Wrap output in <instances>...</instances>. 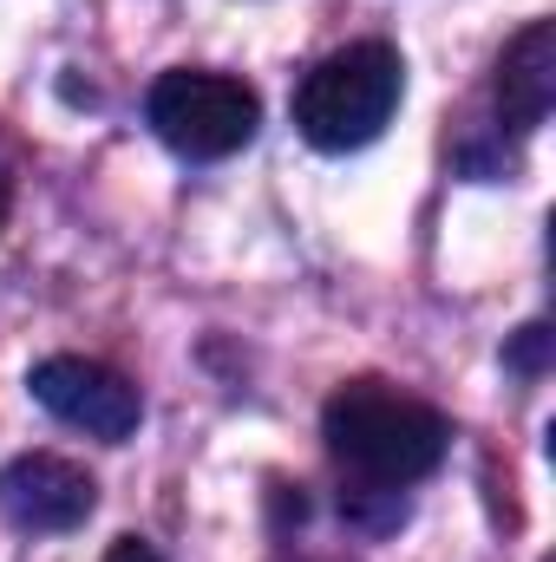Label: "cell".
Segmentation results:
<instances>
[{
	"instance_id": "cell-1",
	"label": "cell",
	"mask_w": 556,
	"mask_h": 562,
	"mask_svg": "<svg viewBox=\"0 0 556 562\" xmlns=\"http://www.w3.org/2000/svg\"><path fill=\"white\" fill-rule=\"evenodd\" d=\"M321 438H327L334 464H347L360 484L400 491V484H419L425 471H438V458L452 445V425L438 419L425 400L400 393V386L354 380V386H341L327 400Z\"/></svg>"
},
{
	"instance_id": "cell-2",
	"label": "cell",
	"mask_w": 556,
	"mask_h": 562,
	"mask_svg": "<svg viewBox=\"0 0 556 562\" xmlns=\"http://www.w3.org/2000/svg\"><path fill=\"white\" fill-rule=\"evenodd\" d=\"M400 86H407V66L387 40H360V46H341L327 53L301 92H294V125L314 150H360L387 132V119L400 112Z\"/></svg>"
},
{
	"instance_id": "cell-3",
	"label": "cell",
	"mask_w": 556,
	"mask_h": 562,
	"mask_svg": "<svg viewBox=\"0 0 556 562\" xmlns=\"http://www.w3.org/2000/svg\"><path fill=\"white\" fill-rule=\"evenodd\" d=\"M144 119H151V132L170 144L177 157L210 164V157H230V150H243V144L256 138L263 99H256L243 79H230V72L177 66V72H164V79L151 86Z\"/></svg>"
},
{
	"instance_id": "cell-4",
	"label": "cell",
	"mask_w": 556,
	"mask_h": 562,
	"mask_svg": "<svg viewBox=\"0 0 556 562\" xmlns=\"http://www.w3.org/2000/svg\"><path fill=\"white\" fill-rule=\"evenodd\" d=\"M26 393H33L53 419L79 425V431H92V438H105V445H125L144 419L138 386H132L125 373L99 367V360H79V353L40 360V367L26 373Z\"/></svg>"
},
{
	"instance_id": "cell-5",
	"label": "cell",
	"mask_w": 556,
	"mask_h": 562,
	"mask_svg": "<svg viewBox=\"0 0 556 562\" xmlns=\"http://www.w3.org/2000/svg\"><path fill=\"white\" fill-rule=\"evenodd\" d=\"M99 484L59 451H20L0 471V517L26 537H66L92 517Z\"/></svg>"
},
{
	"instance_id": "cell-6",
	"label": "cell",
	"mask_w": 556,
	"mask_h": 562,
	"mask_svg": "<svg viewBox=\"0 0 556 562\" xmlns=\"http://www.w3.org/2000/svg\"><path fill=\"white\" fill-rule=\"evenodd\" d=\"M556 105V20H531L498 59V112L511 132H537Z\"/></svg>"
},
{
	"instance_id": "cell-7",
	"label": "cell",
	"mask_w": 556,
	"mask_h": 562,
	"mask_svg": "<svg viewBox=\"0 0 556 562\" xmlns=\"http://www.w3.org/2000/svg\"><path fill=\"white\" fill-rule=\"evenodd\" d=\"M544 347H551V327H524V334H518V347H511V367L537 373V367H544Z\"/></svg>"
},
{
	"instance_id": "cell-8",
	"label": "cell",
	"mask_w": 556,
	"mask_h": 562,
	"mask_svg": "<svg viewBox=\"0 0 556 562\" xmlns=\"http://www.w3.org/2000/svg\"><path fill=\"white\" fill-rule=\"evenodd\" d=\"M105 562H164V557H157V550H151L144 537H119V543L105 550Z\"/></svg>"
},
{
	"instance_id": "cell-9",
	"label": "cell",
	"mask_w": 556,
	"mask_h": 562,
	"mask_svg": "<svg viewBox=\"0 0 556 562\" xmlns=\"http://www.w3.org/2000/svg\"><path fill=\"white\" fill-rule=\"evenodd\" d=\"M7 203H13V190H7V177H0V223H7Z\"/></svg>"
}]
</instances>
